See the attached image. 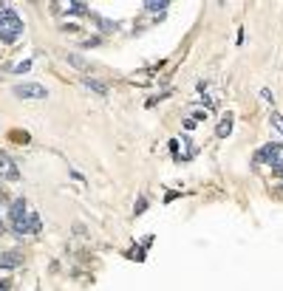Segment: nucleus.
I'll list each match as a JSON object with an SVG mask.
<instances>
[{
	"label": "nucleus",
	"instance_id": "423d86ee",
	"mask_svg": "<svg viewBox=\"0 0 283 291\" xmlns=\"http://www.w3.org/2000/svg\"><path fill=\"white\" fill-rule=\"evenodd\" d=\"M20 263H23V258L17 252H3L0 255V269H17Z\"/></svg>",
	"mask_w": 283,
	"mask_h": 291
},
{
	"label": "nucleus",
	"instance_id": "dca6fc26",
	"mask_svg": "<svg viewBox=\"0 0 283 291\" xmlns=\"http://www.w3.org/2000/svg\"><path fill=\"white\" fill-rule=\"evenodd\" d=\"M29 68H32V63H20V65H15L12 71H17V74H23V71H29Z\"/></svg>",
	"mask_w": 283,
	"mask_h": 291
},
{
	"label": "nucleus",
	"instance_id": "f03ea898",
	"mask_svg": "<svg viewBox=\"0 0 283 291\" xmlns=\"http://www.w3.org/2000/svg\"><path fill=\"white\" fill-rule=\"evenodd\" d=\"M9 218H12V229H15V235H29V232H32V226H29V210H26V201H23V198L12 201Z\"/></svg>",
	"mask_w": 283,
	"mask_h": 291
},
{
	"label": "nucleus",
	"instance_id": "4468645a",
	"mask_svg": "<svg viewBox=\"0 0 283 291\" xmlns=\"http://www.w3.org/2000/svg\"><path fill=\"white\" fill-rule=\"evenodd\" d=\"M100 29H102V32H114V29H117V26H114V23H111V20H100Z\"/></svg>",
	"mask_w": 283,
	"mask_h": 291
},
{
	"label": "nucleus",
	"instance_id": "6e6552de",
	"mask_svg": "<svg viewBox=\"0 0 283 291\" xmlns=\"http://www.w3.org/2000/svg\"><path fill=\"white\" fill-rule=\"evenodd\" d=\"M218 136L224 139V136H230L233 133V113H227V116H221V122H218V130H216Z\"/></svg>",
	"mask_w": 283,
	"mask_h": 291
},
{
	"label": "nucleus",
	"instance_id": "9b49d317",
	"mask_svg": "<svg viewBox=\"0 0 283 291\" xmlns=\"http://www.w3.org/2000/svg\"><path fill=\"white\" fill-rule=\"evenodd\" d=\"M68 12H71V15H85L88 6H85V3H68Z\"/></svg>",
	"mask_w": 283,
	"mask_h": 291
},
{
	"label": "nucleus",
	"instance_id": "39448f33",
	"mask_svg": "<svg viewBox=\"0 0 283 291\" xmlns=\"http://www.w3.org/2000/svg\"><path fill=\"white\" fill-rule=\"evenodd\" d=\"M281 153H283L281 145H266L261 153H258V156H255V159H258V162H266L269 167H275V164H278V159H281Z\"/></svg>",
	"mask_w": 283,
	"mask_h": 291
},
{
	"label": "nucleus",
	"instance_id": "2eb2a0df",
	"mask_svg": "<svg viewBox=\"0 0 283 291\" xmlns=\"http://www.w3.org/2000/svg\"><path fill=\"white\" fill-rule=\"evenodd\" d=\"M145 207H148V201H145V198H139V201H136V215H142Z\"/></svg>",
	"mask_w": 283,
	"mask_h": 291
},
{
	"label": "nucleus",
	"instance_id": "7ed1b4c3",
	"mask_svg": "<svg viewBox=\"0 0 283 291\" xmlns=\"http://www.w3.org/2000/svg\"><path fill=\"white\" fill-rule=\"evenodd\" d=\"M15 97H20V99H46L49 97V91H46V85L23 82V85H15Z\"/></svg>",
	"mask_w": 283,
	"mask_h": 291
},
{
	"label": "nucleus",
	"instance_id": "1a4fd4ad",
	"mask_svg": "<svg viewBox=\"0 0 283 291\" xmlns=\"http://www.w3.org/2000/svg\"><path fill=\"white\" fill-rule=\"evenodd\" d=\"M29 226H32V235H40V215L37 212H29Z\"/></svg>",
	"mask_w": 283,
	"mask_h": 291
},
{
	"label": "nucleus",
	"instance_id": "ddd939ff",
	"mask_svg": "<svg viewBox=\"0 0 283 291\" xmlns=\"http://www.w3.org/2000/svg\"><path fill=\"white\" fill-rule=\"evenodd\" d=\"M145 9L148 12H162V9H167V3L162 0V3H145Z\"/></svg>",
	"mask_w": 283,
	"mask_h": 291
},
{
	"label": "nucleus",
	"instance_id": "f3484780",
	"mask_svg": "<svg viewBox=\"0 0 283 291\" xmlns=\"http://www.w3.org/2000/svg\"><path fill=\"white\" fill-rule=\"evenodd\" d=\"M261 97L266 99V102H272V99H275V97H272V91H269V88H264V91H261Z\"/></svg>",
	"mask_w": 283,
	"mask_h": 291
},
{
	"label": "nucleus",
	"instance_id": "9d476101",
	"mask_svg": "<svg viewBox=\"0 0 283 291\" xmlns=\"http://www.w3.org/2000/svg\"><path fill=\"white\" fill-rule=\"evenodd\" d=\"M269 122L275 125V130H278V133H283V116L278 113V111H272V116H269Z\"/></svg>",
	"mask_w": 283,
	"mask_h": 291
},
{
	"label": "nucleus",
	"instance_id": "f8f14e48",
	"mask_svg": "<svg viewBox=\"0 0 283 291\" xmlns=\"http://www.w3.org/2000/svg\"><path fill=\"white\" fill-rule=\"evenodd\" d=\"M68 63L74 65V68H85V60L83 57H77V54H68Z\"/></svg>",
	"mask_w": 283,
	"mask_h": 291
},
{
	"label": "nucleus",
	"instance_id": "20e7f679",
	"mask_svg": "<svg viewBox=\"0 0 283 291\" xmlns=\"http://www.w3.org/2000/svg\"><path fill=\"white\" fill-rule=\"evenodd\" d=\"M0 178H6V181H20V170H17V164L0 150Z\"/></svg>",
	"mask_w": 283,
	"mask_h": 291
},
{
	"label": "nucleus",
	"instance_id": "0eeeda50",
	"mask_svg": "<svg viewBox=\"0 0 283 291\" xmlns=\"http://www.w3.org/2000/svg\"><path fill=\"white\" fill-rule=\"evenodd\" d=\"M83 85L88 88V91L100 94V97H108V85H102L100 80H91V77H83Z\"/></svg>",
	"mask_w": 283,
	"mask_h": 291
},
{
	"label": "nucleus",
	"instance_id": "f257e3e1",
	"mask_svg": "<svg viewBox=\"0 0 283 291\" xmlns=\"http://www.w3.org/2000/svg\"><path fill=\"white\" fill-rule=\"evenodd\" d=\"M20 34H23V20L17 17V12L9 6H0V40L15 43Z\"/></svg>",
	"mask_w": 283,
	"mask_h": 291
}]
</instances>
